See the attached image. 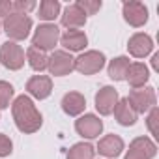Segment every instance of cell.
<instances>
[{
  "mask_svg": "<svg viewBox=\"0 0 159 159\" xmlns=\"http://www.w3.org/2000/svg\"><path fill=\"white\" fill-rule=\"evenodd\" d=\"M11 114H13L17 129L23 131V133H36L43 124V118H41L39 111L36 109L34 101L28 96H19L13 101Z\"/></svg>",
  "mask_w": 159,
  "mask_h": 159,
  "instance_id": "cell-1",
  "label": "cell"
},
{
  "mask_svg": "<svg viewBox=\"0 0 159 159\" xmlns=\"http://www.w3.org/2000/svg\"><path fill=\"white\" fill-rule=\"evenodd\" d=\"M2 28H4V32L8 34L10 39L21 41V39L28 38L30 28H32V19L28 15H25V13H11V15H8L4 19Z\"/></svg>",
  "mask_w": 159,
  "mask_h": 159,
  "instance_id": "cell-2",
  "label": "cell"
},
{
  "mask_svg": "<svg viewBox=\"0 0 159 159\" xmlns=\"http://www.w3.org/2000/svg\"><path fill=\"white\" fill-rule=\"evenodd\" d=\"M58 39H60L58 26L51 25V23H45V25H39L36 28L34 38H32V47H36L39 51H51V49H54Z\"/></svg>",
  "mask_w": 159,
  "mask_h": 159,
  "instance_id": "cell-3",
  "label": "cell"
},
{
  "mask_svg": "<svg viewBox=\"0 0 159 159\" xmlns=\"http://www.w3.org/2000/svg\"><path fill=\"white\" fill-rule=\"evenodd\" d=\"M131 109L135 112H146L150 111L152 107H155L157 103V98H155V90L152 86H142V88H133L129 92V98H127Z\"/></svg>",
  "mask_w": 159,
  "mask_h": 159,
  "instance_id": "cell-4",
  "label": "cell"
},
{
  "mask_svg": "<svg viewBox=\"0 0 159 159\" xmlns=\"http://www.w3.org/2000/svg\"><path fill=\"white\" fill-rule=\"evenodd\" d=\"M0 62L4 67L17 71L25 66V51L21 45H17L15 41H6L0 47Z\"/></svg>",
  "mask_w": 159,
  "mask_h": 159,
  "instance_id": "cell-5",
  "label": "cell"
},
{
  "mask_svg": "<svg viewBox=\"0 0 159 159\" xmlns=\"http://www.w3.org/2000/svg\"><path fill=\"white\" fill-rule=\"evenodd\" d=\"M103 66H105V54L99 51H86L84 54L75 58V69L83 75H94L101 71Z\"/></svg>",
  "mask_w": 159,
  "mask_h": 159,
  "instance_id": "cell-6",
  "label": "cell"
},
{
  "mask_svg": "<svg viewBox=\"0 0 159 159\" xmlns=\"http://www.w3.org/2000/svg\"><path fill=\"white\" fill-rule=\"evenodd\" d=\"M47 69H49L51 75H54V77L69 75V73L75 69V58H73L69 52H66V51H54V52L49 56Z\"/></svg>",
  "mask_w": 159,
  "mask_h": 159,
  "instance_id": "cell-7",
  "label": "cell"
},
{
  "mask_svg": "<svg viewBox=\"0 0 159 159\" xmlns=\"http://www.w3.org/2000/svg\"><path fill=\"white\" fill-rule=\"evenodd\" d=\"M155 153H157V148L148 137H137L129 144L125 159H153Z\"/></svg>",
  "mask_w": 159,
  "mask_h": 159,
  "instance_id": "cell-8",
  "label": "cell"
},
{
  "mask_svg": "<svg viewBox=\"0 0 159 159\" xmlns=\"http://www.w3.org/2000/svg\"><path fill=\"white\" fill-rule=\"evenodd\" d=\"M75 129L84 139H96L103 131V122L96 114H84L75 122Z\"/></svg>",
  "mask_w": 159,
  "mask_h": 159,
  "instance_id": "cell-9",
  "label": "cell"
},
{
  "mask_svg": "<svg viewBox=\"0 0 159 159\" xmlns=\"http://www.w3.org/2000/svg\"><path fill=\"white\" fill-rule=\"evenodd\" d=\"M118 92L112 88V86H103L98 94H96V109L99 114L103 116H109L112 114L116 103H118Z\"/></svg>",
  "mask_w": 159,
  "mask_h": 159,
  "instance_id": "cell-10",
  "label": "cell"
},
{
  "mask_svg": "<svg viewBox=\"0 0 159 159\" xmlns=\"http://www.w3.org/2000/svg\"><path fill=\"white\" fill-rule=\"evenodd\" d=\"M124 19L131 26L139 28L148 21V8L142 2H135V0L133 2H125L124 4Z\"/></svg>",
  "mask_w": 159,
  "mask_h": 159,
  "instance_id": "cell-11",
  "label": "cell"
},
{
  "mask_svg": "<svg viewBox=\"0 0 159 159\" xmlns=\"http://www.w3.org/2000/svg\"><path fill=\"white\" fill-rule=\"evenodd\" d=\"M26 92L36 99H45L52 92V81L47 75H36L26 83Z\"/></svg>",
  "mask_w": 159,
  "mask_h": 159,
  "instance_id": "cell-12",
  "label": "cell"
},
{
  "mask_svg": "<svg viewBox=\"0 0 159 159\" xmlns=\"http://www.w3.org/2000/svg\"><path fill=\"white\" fill-rule=\"evenodd\" d=\"M127 49H129V52H131L135 58H144V56H148V54L152 52L153 43H152V38H150L148 34L139 32V34H133V36L129 38Z\"/></svg>",
  "mask_w": 159,
  "mask_h": 159,
  "instance_id": "cell-13",
  "label": "cell"
},
{
  "mask_svg": "<svg viewBox=\"0 0 159 159\" xmlns=\"http://www.w3.org/2000/svg\"><path fill=\"white\" fill-rule=\"evenodd\" d=\"M84 109H86V99H84L83 94H79V92H67L62 98V111L67 116H79Z\"/></svg>",
  "mask_w": 159,
  "mask_h": 159,
  "instance_id": "cell-14",
  "label": "cell"
},
{
  "mask_svg": "<svg viewBox=\"0 0 159 159\" xmlns=\"http://www.w3.org/2000/svg\"><path fill=\"white\" fill-rule=\"evenodd\" d=\"M150 79V71L144 64L140 62H135V64H129V69L125 73V81L129 83V86L133 88H142Z\"/></svg>",
  "mask_w": 159,
  "mask_h": 159,
  "instance_id": "cell-15",
  "label": "cell"
},
{
  "mask_svg": "<svg viewBox=\"0 0 159 159\" xmlns=\"http://www.w3.org/2000/svg\"><path fill=\"white\" fill-rule=\"evenodd\" d=\"M86 23V15L84 11L79 8L77 4H69L66 10H64V15H62V25L69 30H77V28H81L84 26Z\"/></svg>",
  "mask_w": 159,
  "mask_h": 159,
  "instance_id": "cell-16",
  "label": "cell"
},
{
  "mask_svg": "<svg viewBox=\"0 0 159 159\" xmlns=\"http://www.w3.org/2000/svg\"><path fill=\"white\" fill-rule=\"evenodd\" d=\"M60 43L67 51H83L86 47V43H88V38L81 30H66L60 36Z\"/></svg>",
  "mask_w": 159,
  "mask_h": 159,
  "instance_id": "cell-17",
  "label": "cell"
},
{
  "mask_svg": "<svg viewBox=\"0 0 159 159\" xmlns=\"http://www.w3.org/2000/svg\"><path fill=\"white\" fill-rule=\"evenodd\" d=\"M98 150L105 157H118L122 153V150H124V140L118 135H107V137H103L99 140Z\"/></svg>",
  "mask_w": 159,
  "mask_h": 159,
  "instance_id": "cell-18",
  "label": "cell"
},
{
  "mask_svg": "<svg viewBox=\"0 0 159 159\" xmlns=\"http://www.w3.org/2000/svg\"><path fill=\"white\" fill-rule=\"evenodd\" d=\"M112 112H114V118H116V122L120 125H133L137 122V112L131 109L127 98L118 99V103H116V107H114Z\"/></svg>",
  "mask_w": 159,
  "mask_h": 159,
  "instance_id": "cell-19",
  "label": "cell"
},
{
  "mask_svg": "<svg viewBox=\"0 0 159 159\" xmlns=\"http://www.w3.org/2000/svg\"><path fill=\"white\" fill-rule=\"evenodd\" d=\"M129 58L127 56H118L114 60H111L109 64V77L112 81H125V73L129 69Z\"/></svg>",
  "mask_w": 159,
  "mask_h": 159,
  "instance_id": "cell-20",
  "label": "cell"
},
{
  "mask_svg": "<svg viewBox=\"0 0 159 159\" xmlns=\"http://www.w3.org/2000/svg\"><path fill=\"white\" fill-rule=\"evenodd\" d=\"M26 58H28V64L34 71H43L47 69V62H49V56L45 54V51H39L36 47H30L26 51Z\"/></svg>",
  "mask_w": 159,
  "mask_h": 159,
  "instance_id": "cell-21",
  "label": "cell"
},
{
  "mask_svg": "<svg viewBox=\"0 0 159 159\" xmlns=\"http://www.w3.org/2000/svg\"><path fill=\"white\" fill-rule=\"evenodd\" d=\"M94 146L88 142H77L69 148L66 159H94Z\"/></svg>",
  "mask_w": 159,
  "mask_h": 159,
  "instance_id": "cell-22",
  "label": "cell"
},
{
  "mask_svg": "<svg viewBox=\"0 0 159 159\" xmlns=\"http://www.w3.org/2000/svg\"><path fill=\"white\" fill-rule=\"evenodd\" d=\"M60 13V2L58 0H43V2L39 4V19L43 21H54Z\"/></svg>",
  "mask_w": 159,
  "mask_h": 159,
  "instance_id": "cell-23",
  "label": "cell"
},
{
  "mask_svg": "<svg viewBox=\"0 0 159 159\" xmlns=\"http://www.w3.org/2000/svg\"><path fill=\"white\" fill-rule=\"evenodd\" d=\"M13 94H15V90H13V86L10 83L0 81V109H8L10 107V101H11Z\"/></svg>",
  "mask_w": 159,
  "mask_h": 159,
  "instance_id": "cell-24",
  "label": "cell"
},
{
  "mask_svg": "<svg viewBox=\"0 0 159 159\" xmlns=\"http://www.w3.org/2000/svg\"><path fill=\"white\" fill-rule=\"evenodd\" d=\"M75 4L84 11V15H96L101 10V0H79Z\"/></svg>",
  "mask_w": 159,
  "mask_h": 159,
  "instance_id": "cell-25",
  "label": "cell"
},
{
  "mask_svg": "<svg viewBox=\"0 0 159 159\" xmlns=\"http://www.w3.org/2000/svg\"><path fill=\"white\" fill-rule=\"evenodd\" d=\"M157 122H159V109L152 107L150 109V116H148V129L153 137H159V129H157Z\"/></svg>",
  "mask_w": 159,
  "mask_h": 159,
  "instance_id": "cell-26",
  "label": "cell"
},
{
  "mask_svg": "<svg viewBox=\"0 0 159 159\" xmlns=\"http://www.w3.org/2000/svg\"><path fill=\"white\" fill-rule=\"evenodd\" d=\"M36 8V2L34 0H15L13 2V13H28Z\"/></svg>",
  "mask_w": 159,
  "mask_h": 159,
  "instance_id": "cell-27",
  "label": "cell"
},
{
  "mask_svg": "<svg viewBox=\"0 0 159 159\" xmlns=\"http://www.w3.org/2000/svg\"><path fill=\"white\" fill-rule=\"evenodd\" d=\"M13 150V144L10 140V137H6L4 133H0V157H8Z\"/></svg>",
  "mask_w": 159,
  "mask_h": 159,
  "instance_id": "cell-28",
  "label": "cell"
},
{
  "mask_svg": "<svg viewBox=\"0 0 159 159\" xmlns=\"http://www.w3.org/2000/svg\"><path fill=\"white\" fill-rule=\"evenodd\" d=\"M13 13V2H10V0H0V17H8Z\"/></svg>",
  "mask_w": 159,
  "mask_h": 159,
  "instance_id": "cell-29",
  "label": "cell"
},
{
  "mask_svg": "<svg viewBox=\"0 0 159 159\" xmlns=\"http://www.w3.org/2000/svg\"><path fill=\"white\" fill-rule=\"evenodd\" d=\"M152 66H153L155 71H159V52L153 54V58H152Z\"/></svg>",
  "mask_w": 159,
  "mask_h": 159,
  "instance_id": "cell-30",
  "label": "cell"
}]
</instances>
